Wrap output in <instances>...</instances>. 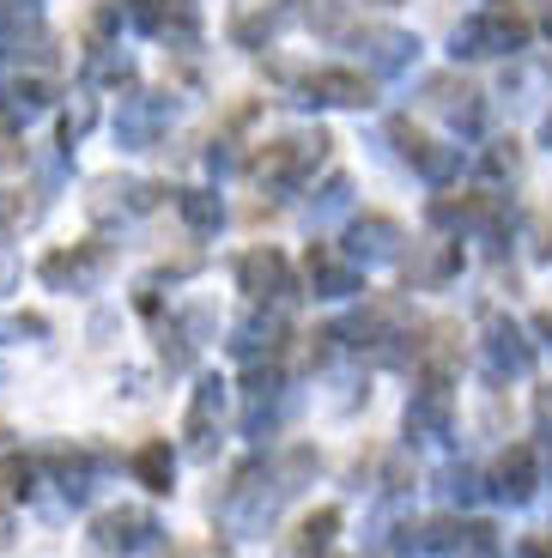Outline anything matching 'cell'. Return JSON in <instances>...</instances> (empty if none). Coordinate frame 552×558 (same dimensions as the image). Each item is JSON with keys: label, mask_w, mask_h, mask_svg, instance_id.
Segmentation results:
<instances>
[{"label": "cell", "mask_w": 552, "mask_h": 558, "mask_svg": "<svg viewBox=\"0 0 552 558\" xmlns=\"http://www.w3.org/2000/svg\"><path fill=\"white\" fill-rule=\"evenodd\" d=\"M322 153H328V134H286L255 158V177H262L267 189H298V182L322 165Z\"/></svg>", "instance_id": "cell-1"}, {"label": "cell", "mask_w": 552, "mask_h": 558, "mask_svg": "<svg viewBox=\"0 0 552 558\" xmlns=\"http://www.w3.org/2000/svg\"><path fill=\"white\" fill-rule=\"evenodd\" d=\"M528 43V25L516 13H473L456 25V56L480 61V56H516Z\"/></svg>", "instance_id": "cell-2"}, {"label": "cell", "mask_w": 552, "mask_h": 558, "mask_svg": "<svg viewBox=\"0 0 552 558\" xmlns=\"http://www.w3.org/2000/svg\"><path fill=\"white\" fill-rule=\"evenodd\" d=\"M158 534V522L146 517V510H104V517L92 522V546L97 553H140V546Z\"/></svg>", "instance_id": "cell-3"}, {"label": "cell", "mask_w": 552, "mask_h": 558, "mask_svg": "<svg viewBox=\"0 0 552 558\" xmlns=\"http://www.w3.org/2000/svg\"><path fill=\"white\" fill-rule=\"evenodd\" d=\"M485 364H492V377H528V364H535V347L516 322L492 316L485 322Z\"/></svg>", "instance_id": "cell-4"}, {"label": "cell", "mask_w": 552, "mask_h": 558, "mask_svg": "<svg viewBox=\"0 0 552 558\" xmlns=\"http://www.w3.org/2000/svg\"><path fill=\"white\" fill-rule=\"evenodd\" d=\"M170 122V104L153 98V92H140V98H122V116H116V134H122L128 153H146L158 140V128Z\"/></svg>", "instance_id": "cell-5"}, {"label": "cell", "mask_w": 552, "mask_h": 558, "mask_svg": "<svg viewBox=\"0 0 552 558\" xmlns=\"http://www.w3.org/2000/svg\"><path fill=\"white\" fill-rule=\"evenodd\" d=\"M237 286H243L255 304H262V298H291V267H286V255L249 250L243 262H237Z\"/></svg>", "instance_id": "cell-6"}, {"label": "cell", "mask_w": 552, "mask_h": 558, "mask_svg": "<svg viewBox=\"0 0 552 558\" xmlns=\"http://www.w3.org/2000/svg\"><path fill=\"white\" fill-rule=\"evenodd\" d=\"M346 262H395L400 255V225L383 219V213H371V219H359L352 231H346Z\"/></svg>", "instance_id": "cell-7"}, {"label": "cell", "mask_w": 552, "mask_h": 558, "mask_svg": "<svg viewBox=\"0 0 552 558\" xmlns=\"http://www.w3.org/2000/svg\"><path fill=\"white\" fill-rule=\"evenodd\" d=\"M304 267H310V286H316V298H352V292H359V262H346V255L328 250V243H316Z\"/></svg>", "instance_id": "cell-8"}, {"label": "cell", "mask_w": 552, "mask_h": 558, "mask_svg": "<svg viewBox=\"0 0 552 558\" xmlns=\"http://www.w3.org/2000/svg\"><path fill=\"white\" fill-rule=\"evenodd\" d=\"M219 413H225V383H219V377H207L201 389H194V401H189V418H182V437H189V449H201V456H207Z\"/></svg>", "instance_id": "cell-9"}, {"label": "cell", "mask_w": 552, "mask_h": 558, "mask_svg": "<svg viewBox=\"0 0 552 558\" xmlns=\"http://www.w3.org/2000/svg\"><path fill=\"white\" fill-rule=\"evenodd\" d=\"M535 486H540V461H535V449H528V444H516L511 456L497 461L492 492H497L504 504H528V498H535Z\"/></svg>", "instance_id": "cell-10"}, {"label": "cell", "mask_w": 552, "mask_h": 558, "mask_svg": "<svg viewBox=\"0 0 552 558\" xmlns=\"http://www.w3.org/2000/svg\"><path fill=\"white\" fill-rule=\"evenodd\" d=\"M449 413H456V401H449V389L431 377L425 389H413V401H407V432L413 437H443L449 432Z\"/></svg>", "instance_id": "cell-11"}, {"label": "cell", "mask_w": 552, "mask_h": 558, "mask_svg": "<svg viewBox=\"0 0 552 558\" xmlns=\"http://www.w3.org/2000/svg\"><path fill=\"white\" fill-rule=\"evenodd\" d=\"M97 274H104V255H97V250H61V255L43 262V279H49L56 292H68V286H73V292H85Z\"/></svg>", "instance_id": "cell-12"}, {"label": "cell", "mask_w": 552, "mask_h": 558, "mask_svg": "<svg viewBox=\"0 0 552 558\" xmlns=\"http://www.w3.org/2000/svg\"><path fill=\"white\" fill-rule=\"evenodd\" d=\"M364 56H371L376 73H400V68H413L419 56V37H407V31H364Z\"/></svg>", "instance_id": "cell-13"}, {"label": "cell", "mask_w": 552, "mask_h": 558, "mask_svg": "<svg viewBox=\"0 0 552 558\" xmlns=\"http://www.w3.org/2000/svg\"><path fill=\"white\" fill-rule=\"evenodd\" d=\"M310 98L352 110V104H371V80H364V73H346V68H322L316 80H310Z\"/></svg>", "instance_id": "cell-14"}, {"label": "cell", "mask_w": 552, "mask_h": 558, "mask_svg": "<svg viewBox=\"0 0 552 558\" xmlns=\"http://www.w3.org/2000/svg\"><path fill=\"white\" fill-rule=\"evenodd\" d=\"M279 335H286V322H279V316H262V310H255V316L237 322L231 352H237V359H262V352H274V347H279Z\"/></svg>", "instance_id": "cell-15"}, {"label": "cell", "mask_w": 552, "mask_h": 558, "mask_svg": "<svg viewBox=\"0 0 552 558\" xmlns=\"http://www.w3.org/2000/svg\"><path fill=\"white\" fill-rule=\"evenodd\" d=\"M134 474L146 492H170V480H177V456H170V444H146L134 456Z\"/></svg>", "instance_id": "cell-16"}, {"label": "cell", "mask_w": 552, "mask_h": 558, "mask_svg": "<svg viewBox=\"0 0 552 558\" xmlns=\"http://www.w3.org/2000/svg\"><path fill=\"white\" fill-rule=\"evenodd\" d=\"M334 529H340V510H316V517L298 529L291 553H298V558H322V553H328V541H334Z\"/></svg>", "instance_id": "cell-17"}, {"label": "cell", "mask_w": 552, "mask_h": 558, "mask_svg": "<svg viewBox=\"0 0 552 558\" xmlns=\"http://www.w3.org/2000/svg\"><path fill=\"white\" fill-rule=\"evenodd\" d=\"M456 267H461V243H431V255L413 267V279H419V286H443Z\"/></svg>", "instance_id": "cell-18"}, {"label": "cell", "mask_w": 552, "mask_h": 558, "mask_svg": "<svg viewBox=\"0 0 552 558\" xmlns=\"http://www.w3.org/2000/svg\"><path fill=\"white\" fill-rule=\"evenodd\" d=\"M182 219H189L194 231H219L225 207H219V195H207V189H189V195H182Z\"/></svg>", "instance_id": "cell-19"}, {"label": "cell", "mask_w": 552, "mask_h": 558, "mask_svg": "<svg viewBox=\"0 0 552 558\" xmlns=\"http://www.w3.org/2000/svg\"><path fill=\"white\" fill-rule=\"evenodd\" d=\"M413 165L425 170L431 182H443V177H456V170H461V146H437V153H431V146H425V153H419Z\"/></svg>", "instance_id": "cell-20"}, {"label": "cell", "mask_w": 552, "mask_h": 558, "mask_svg": "<svg viewBox=\"0 0 552 558\" xmlns=\"http://www.w3.org/2000/svg\"><path fill=\"white\" fill-rule=\"evenodd\" d=\"M43 110V85H13L7 92V122H31Z\"/></svg>", "instance_id": "cell-21"}, {"label": "cell", "mask_w": 552, "mask_h": 558, "mask_svg": "<svg viewBox=\"0 0 552 558\" xmlns=\"http://www.w3.org/2000/svg\"><path fill=\"white\" fill-rule=\"evenodd\" d=\"M346 195H352V182H346V177H334L328 189H322V201H316V219H328V213H340V207H346Z\"/></svg>", "instance_id": "cell-22"}, {"label": "cell", "mask_w": 552, "mask_h": 558, "mask_svg": "<svg viewBox=\"0 0 552 558\" xmlns=\"http://www.w3.org/2000/svg\"><path fill=\"white\" fill-rule=\"evenodd\" d=\"M449 498H456V504H473V498H480V486H473L468 468H461V474H449Z\"/></svg>", "instance_id": "cell-23"}, {"label": "cell", "mask_w": 552, "mask_h": 558, "mask_svg": "<svg viewBox=\"0 0 552 558\" xmlns=\"http://www.w3.org/2000/svg\"><path fill=\"white\" fill-rule=\"evenodd\" d=\"M485 170H492V177H504V170H516V146H511V140H504V146H497V153L485 158Z\"/></svg>", "instance_id": "cell-24"}, {"label": "cell", "mask_w": 552, "mask_h": 558, "mask_svg": "<svg viewBox=\"0 0 552 558\" xmlns=\"http://www.w3.org/2000/svg\"><path fill=\"white\" fill-rule=\"evenodd\" d=\"M535 413H540V425L552 432V389H540V401H535Z\"/></svg>", "instance_id": "cell-25"}, {"label": "cell", "mask_w": 552, "mask_h": 558, "mask_svg": "<svg viewBox=\"0 0 552 558\" xmlns=\"http://www.w3.org/2000/svg\"><path fill=\"white\" fill-rule=\"evenodd\" d=\"M7 231H13V201L0 195V238H7Z\"/></svg>", "instance_id": "cell-26"}, {"label": "cell", "mask_w": 552, "mask_h": 558, "mask_svg": "<svg viewBox=\"0 0 552 558\" xmlns=\"http://www.w3.org/2000/svg\"><path fill=\"white\" fill-rule=\"evenodd\" d=\"M177 558H225L219 546H189V553H177Z\"/></svg>", "instance_id": "cell-27"}, {"label": "cell", "mask_w": 552, "mask_h": 558, "mask_svg": "<svg viewBox=\"0 0 552 558\" xmlns=\"http://www.w3.org/2000/svg\"><path fill=\"white\" fill-rule=\"evenodd\" d=\"M535 328H540V335L552 340V310H540V316H535Z\"/></svg>", "instance_id": "cell-28"}, {"label": "cell", "mask_w": 552, "mask_h": 558, "mask_svg": "<svg viewBox=\"0 0 552 558\" xmlns=\"http://www.w3.org/2000/svg\"><path fill=\"white\" fill-rule=\"evenodd\" d=\"M547 140H552V122H547Z\"/></svg>", "instance_id": "cell-29"}]
</instances>
